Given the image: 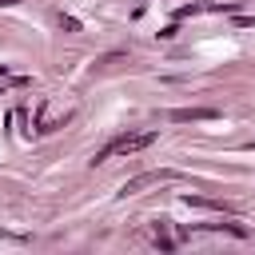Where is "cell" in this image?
<instances>
[{
	"mask_svg": "<svg viewBox=\"0 0 255 255\" xmlns=\"http://www.w3.org/2000/svg\"><path fill=\"white\" fill-rule=\"evenodd\" d=\"M171 179V171H143V175H131L124 187H120V195H135V191H143V187H155V183H167Z\"/></svg>",
	"mask_w": 255,
	"mask_h": 255,
	"instance_id": "obj_2",
	"label": "cell"
},
{
	"mask_svg": "<svg viewBox=\"0 0 255 255\" xmlns=\"http://www.w3.org/2000/svg\"><path fill=\"white\" fill-rule=\"evenodd\" d=\"M247 147H251V151H255V139H251V143H247Z\"/></svg>",
	"mask_w": 255,
	"mask_h": 255,
	"instance_id": "obj_8",
	"label": "cell"
},
{
	"mask_svg": "<svg viewBox=\"0 0 255 255\" xmlns=\"http://www.w3.org/2000/svg\"><path fill=\"white\" fill-rule=\"evenodd\" d=\"M0 4H16V0H0Z\"/></svg>",
	"mask_w": 255,
	"mask_h": 255,
	"instance_id": "obj_9",
	"label": "cell"
},
{
	"mask_svg": "<svg viewBox=\"0 0 255 255\" xmlns=\"http://www.w3.org/2000/svg\"><path fill=\"white\" fill-rule=\"evenodd\" d=\"M167 120H171V124H191V120H219V112H215V108H175V112H167Z\"/></svg>",
	"mask_w": 255,
	"mask_h": 255,
	"instance_id": "obj_3",
	"label": "cell"
},
{
	"mask_svg": "<svg viewBox=\"0 0 255 255\" xmlns=\"http://www.w3.org/2000/svg\"><path fill=\"white\" fill-rule=\"evenodd\" d=\"M155 247H159V251H175V239L163 235V223H155Z\"/></svg>",
	"mask_w": 255,
	"mask_h": 255,
	"instance_id": "obj_6",
	"label": "cell"
},
{
	"mask_svg": "<svg viewBox=\"0 0 255 255\" xmlns=\"http://www.w3.org/2000/svg\"><path fill=\"white\" fill-rule=\"evenodd\" d=\"M60 28H64V32H80V20H76V16H60Z\"/></svg>",
	"mask_w": 255,
	"mask_h": 255,
	"instance_id": "obj_7",
	"label": "cell"
},
{
	"mask_svg": "<svg viewBox=\"0 0 255 255\" xmlns=\"http://www.w3.org/2000/svg\"><path fill=\"white\" fill-rule=\"evenodd\" d=\"M207 231H227V235H235V239H247V227H243V223H207Z\"/></svg>",
	"mask_w": 255,
	"mask_h": 255,
	"instance_id": "obj_5",
	"label": "cell"
},
{
	"mask_svg": "<svg viewBox=\"0 0 255 255\" xmlns=\"http://www.w3.org/2000/svg\"><path fill=\"white\" fill-rule=\"evenodd\" d=\"M155 143V131H131V135H116L112 143H104L96 155H92V163H104V159H112V155H135V151H143V147H151Z\"/></svg>",
	"mask_w": 255,
	"mask_h": 255,
	"instance_id": "obj_1",
	"label": "cell"
},
{
	"mask_svg": "<svg viewBox=\"0 0 255 255\" xmlns=\"http://www.w3.org/2000/svg\"><path fill=\"white\" fill-rule=\"evenodd\" d=\"M183 203H187V207H203V211H219V215H227V211H231V203L211 199V195H183Z\"/></svg>",
	"mask_w": 255,
	"mask_h": 255,
	"instance_id": "obj_4",
	"label": "cell"
}]
</instances>
